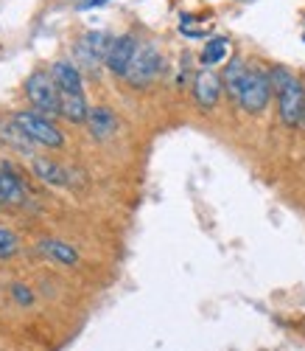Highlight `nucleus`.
<instances>
[{"label": "nucleus", "instance_id": "f8f14e48", "mask_svg": "<svg viewBox=\"0 0 305 351\" xmlns=\"http://www.w3.org/2000/svg\"><path fill=\"white\" fill-rule=\"evenodd\" d=\"M247 76H250V68H247V62L243 60H233L230 65H227V71H224V76H222V82L227 84V93L238 101V96H241V90H243V82H247Z\"/></svg>", "mask_w": 305, "mask_h": 351}, {"label": "nucleus", "instance_id": "f257e3e1", "mask_svg": "<svg viewBox=\"0 0 305 351\" xmlns=\"http://www.w3.org/2000/svg\"><path fill=\"white\" fill-rule=\"evenodd\" d=\"M269 79H271V87L278 90L280 121L286 127H300V121L305 119V90H302V82L291 71H286V68H271Z\"/></svg>", "mask_w": 305, "mask_h": 351}, {"label": "nucleus", "instance_id": "7ed1b4c3", "mask_svg": "<svg viewBox=\"0 0 305 351\" xmlns=\"http://www.w3.org/2000/svg\"><path fill=\"white\" fill-rule=\"evenodd\" d=\"M14 124H17L28 138H31V141L48 146V149H59V146L65 143L62 132H59V130L45 119V115H40V112H17V115H14Z\"/></svg>", "mask_w": 305, "mask_h": 351}, {"label": "nucleus", "instance_id": "2eb2a0df", "mask_svg": "<svg viewBox=\"0 0 305 351\" xmlns=\"http://www.w3.org/2000/svg\"><path fill=\"white\" fill-rule=\"evenodd\" d=\"M227 51H230V43L224 37H213L202 51V62L204 65H219L222 60H227Z\"/></svg>", "mask_w": 305, "mask_h": 351}, {"label": "nucleus", "instance_id": "4468645a", "mask_svg": "<svg viewBox=\"0 0 305 351\" xmlns=\"http://www.w3.org/2000/svg\"><path fill=\"white\" fill-rule=\"evenodd\" d=\"M34 171H37V178L51 183V186H68V174L62 166H56L53 160H45V158H37L34 160Z\"/></svg>", "mask_w": 305, "mask_h": 351}, {"label": "nucleus", "instance_id": "1a4fd4ad", "mask_svg": "<svg viewBox=\"0 0 305 351\" xmlns=\"http://www.w3.org/2000/svg\"><path fill=\"white\" fill-rule=\"evenodd\" d=\"M51 76H53L56 87L62 93H81V73H79V68L73 62H68V60L56 62L53 71H51Z\"/></svg>", "mask_w": 305, "mask_h": 351}, {"label": "nucleus", "instance_id": "6e6552de", "mask_svg": "<svg viewBox=\"0 0 305 351\" xmlns=\"http://www.w3.org/2000/svg\"><path fill=\"white\" fill-rule=\"evenodd\" d=\"M222 84H224L222 76H216L213 71H202L196 76V82H194V96H196L199 107H204V110L216 107V101L222 96Z\"/></svg>", "mask_w": 305, "mask_h": 351}, {"label": "nucleus", "instance_id": "0eeeda50", "mask_svg": "<svg viewBox=\"0 0 305 351\" xmlns=\"http://www.w3.org/2000/svg\"><path fill=\"white\" fill-rule=\"evenodd\" d=\"M109 45H112V40H109L104 32H90V34H84V40L79 43L81 62H84L87 68H96L101 60H107Z\"/></svg>", "mask_w": 305, "mask_h": 351}, {"label": "nucleus", "instance_id": "f03ea898", "mask_svg": "<svg viewBox=\"0 0 305 351\" xmlns=\"http://www.w3.org/2000/svg\"><path fill=\"white\" fill-rule=\"evenodd\" d=\"M25 93H28V99H31V104L40 112H48V115L62 112V107H59V87H56L53 76L42 73V71L31 73L28 82H25Z\"/></svg>", "mask_w": 305, "mask_h": 351}, {"label": "nucleus", "instance_id": "423d86ee", "mask_svg": "<svg viewBox=\"0 0 305 351\" xmlns=\"http://www.w3.org/2000/svg\"><path fill=\"white\" fill-rule=\"evenodd\" d=\"M135 53H137V40H135L132 34H124V37L112 40L109 53H107L104 62H107V68H109L112 73L127 76V71H129V65H132V60H135Z\"/></svg>", "mask_w": 305, "mask_h": 351}, {"label": "nucleus", "instance_id": "9d476101", "mask_svg": "<svg viewBox=\"0 0 305 351\" xmlns=\"http://www.w3.org/2000/svg\"><path fill=\"white\" fill-rule=\"evenodd\" d=\"M87 124H90V132H93L96 138H109V135H115V130H118V119H115V112L109 110V107H93L90 110V115H87Z\"/></svg>", "mask_w": 305, "mask_h": 351}, {"label": "nucleus", "instance_id": "f3484780", "mask_svg": "<svg viewBox=\"0 0 305 351\" xmlns=\"http://www.w3.org/2000/svg\"><path fill=\"white\" fill-rule=\"evenodd\" d=\"M14 253H17V237H14L12 230L0 228V258H9Z\"/></svg>", "mask_w": 305, "mask_h": 351}, {"label": "nucleus", "instance_id": "dca6fc26", "mask_svg": "<svg viewBox=\"0 0 305 351\" xmlns=\"http://www.w3.org/2000/svg\"><path fill=\"white\" fill-rule=\"evenodd\" d=\"M25 191L9 171H0V202H23Z\"/></svg>", "mask_w": 305, "mask_h": 351}, {"label": "nucleus", "instance_id": "aec40b11", "mask_svg": "<svg viewBox=\"0 0 305 351\" xmlns=\"http://www.w3.org/2000/svg\"><path fill=\"white\" fill-rule=\"evenodd\" d=\"M302 40H305V34H302Z\"/></svg>", "mask_w": 305, "mask_h": 351}, {"label": "nucleus", "instance_id": "20e7f679", "mask_svg": "<svg viewBox=\"0 0 305 351\" xmlns=\"http://www.w3.org/2000/svg\"><path fill=\"white\" fill-rule=\"evenodd\" d=\"M163 71V56L155 45H137V53H135V60L127 71V82L135 84V87H143L148 82H155Z\"/></svg>", "mask_w": 305, "mask_h": 351}, {"label": "nucleus", "instance_id": "39448f33", "mask_svg": "<svg viewBox=\"0 0 305 351\" xmlns=\"http://www.w3.org/2000/svg\"><path fill=\"white\" fill-rule=\"evenodd\" d=\"M271 96V79L263 71H250L247 82H243V90L238 96V104L247 112H261L269 104Z\"/></svg>", "mask_w": 305, "mask_h": 351}, {"label": "nucleus", "instance_id": "a211bd4d", "mask_svg": "<svg viewBox=\"0 0 305 351\" xmlns=\"http://www.w3.org/2000/svg\"><path fill=\"white\" fill-rule=\"evenodd\" d=\"M12 295H14V301H17L20 306H31V304H34V292L28 289L25 284H14V287H12Z\"/></svg>", "mask_w": 305, "mask_h": 351}, {"label": "nucleus", "instance_id": "ddd939ff", "mask_svg": "<svg viewBox=\"0 0 305 351\" xmlns=\"http://www.w3.org/2000/svg\"><path fill=\"white\" fill-rule=\"evenodd\" d=\"M40 250L48 253L51 261H59V265H76V261H79V253L70 245H65L62 239H42Z\"/></svg>", "mask_w": 305, "mask_h": 351}, {"label": "nucleus", "instance_id": "6ab92c4d", "mask_svg": "<svg viewBox=\"0 0 305 351\" xmlns=\"http://www.w3.org/2000/svg\"><path fill=\"white\" fill-rule=\"evenodd\" d=\"M107 0H76L79 9H96V6H104Z\"/></svg>", "mask_w": 305, "mask_h": 351}, {"label": "nucleus", "instance_id": "9b49d317", "mask_svg": "<svg viewBox=\"0 0 305 351\" xmlns=\"http://www.w3.org/2000/svg\"><path fill=\"white\" fill-rule=\"evenodd\" d=\"M59 107H62V115L76 124L87 121V115H90V107L84 101V93H62L59 90Z\"/></svg>", "mask_w": 305, "mask_h": 351}]
</instances>
